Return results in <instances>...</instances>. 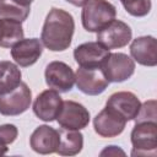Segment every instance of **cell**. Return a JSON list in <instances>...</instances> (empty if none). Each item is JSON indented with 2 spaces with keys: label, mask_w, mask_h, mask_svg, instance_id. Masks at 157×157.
I'll use <instances>...</instances> for the list:
<instances>
[{
  "label": "cell",
  "mask_w": 157,
  "mask_h": 157,
  "mask_svg": "<svg viewBox=\"0 0 157 157\" xmlns=\"http://www.w3.org/2000/svg\"><path fill=\"white\" fill-rule=\"evenodd\" d=\"M63 105V99L58 91L45 90L40 92L33 103L34 114L43 121H53L56 119Z\"/></svg>",
  "instance_id": "cell-12"
},
{
  "label": "cell",
  "mask_w": 157,
  "mask_h": 157,
  "mask_svg": "<svg viewBox=\"0 0 157 157\" xmlns=\"http://www.w3.org/2000/svg\"><path fill=\"white\" fill-rule=\"evenodd\" d=\"M32 102V92L27 83L20 85L12 91L0 94V114L6 117H15L25 113Z\"/></svg>",
  "instance_id": "cell-4"
},
{
  "label": "cell",
  "mask_w": 157,
  "mask_h": 157,
  "mask_svg": "<svg viewBox=\"0 0 157 157\" xmlns=\"http://www.w3.org/2000/svg\"><path fill=\"white\" fill-rule=\"evenodd\" d=\"M131 28L119 20H113L104 28L97 32V42L107 49L123 48L131 40Z\"/></svg>",
  "instance_id": "cell-7"
},
{
  "label": "cell",
  "mask_w": 157,
  "mask_h": 157,
  "mask_svg": "<svg viewBox=\"0 0 157 157\" xmlns=\"http://www.w3.org/2000/svg\"><path fill=\"white\" fill-rule=\"evenodd\" d=\"M31 7L21 6L13 0H0V17L23 22L29 15Z\"/></svg>",
  "instance_id": "cell-20"
},
{
  "label": "cell",
  "mask_w": 157,
  "mask_h": 157,
  "mask_svg": "<svg viewBox=\"0 0 157 157\" xmlns=\"http://www.w3.org/2000/svg\"><path fill=\"white\" fill-rule=\"evenodd\" d=\"M105 107L115 110L126 121H129V120H134V118L136 117L141 107V102L137 98V96L134 94L132 92L120 91L110 94V97L105 103Z\"/></svg>",
  "instance_id": "cell-15"
},
{
  "label": "cell",
  "mask_w": 157,
  "mask_h": 157,
  "mask_svg": "<svg viewBox=\"0 0 157 157\" xmlns=\"http://www.w3.org/2000/svg\"><path fill=\"white\" fill-rule=\"evenodd\" d=\"M126 120L115 110L105 107L93 119L94 131L101 137H115L125 129Z\"/></svg>",
  "instance_id": "cell-10"
},
{
  "label": "cell",
  "mask_w": 157,
  "mask_h": 157,
  "mask_svg": "<svg viewBox=\"0 0 157 157\" xmlns=\"http://www.w3.org/2000/svg\"><path fill=\"white\" fill-rule=\"evenodd\" d=\"M128 13L135 17H144L151 10V0H120Z\"/></svg>",
  "instance_id": "cell-21"
},
{
  "label": "cell",
  "mask_w": 157,
  "mask_h": 157,
  "mask_svg": "<svg viewBox=\"0 0 157 157\" xmlns=\"http://www.w3.org/2000/svg\"><path fill=\"white\" fill-rule=\"evenodd\" d=\"M131 156H155L157 150V123H136L131 131Z\"/></svg>",
  "instance_id": "cell-3"
},
{
  "label": "cell",
  "mask_w": 157,
  "mask_h": 157,
  "mask_svg": "<svg viewBox=\"0 0 157 157\" xmlns=\"http://www.w3.org/2000/svg\"><path fill=\"white\" fill-rule=\"evenodd\" d=\"M65 1L72 4L74 6H83L88 0H65Z\"/></svg>",
  "instance_id": "cell-25"
},
{
  "label": "cell",
  "mask_w": 157,
  "mask_h": 157,
  "mask_svg": "<svg viewBox=\"0 0 157 157\" xmlns=\"http://www.w3.org/2000/svg\"><path fill=\"white\" fill-rule=\"evenodd\" d=\"M109 49L98 42L82 43L74 50V58L80 67H101L105 58L109 55Z\"/></svg>",
  "instance_id": "cell-11"
},
{
  "label": "cell",
  "mask_w": 157,
  "mask_h": 157,
  "mask_svg": "<svg viewBox=\"0 0 157 157\" xmlns=\"http://www.w3.org/2000/svg\"><path fill=\"white\" fill-rule=\"evenodd\" d=\"M6 152H7V145L0 140V156L5 155Z\"/></svg>",
  "instance_id": "cell-27"
},
{
  "label": "cell",
  "mask_w": 157,
  "mask_h": 157,
  "mask_svg": "<svg viewBox=\"0 0 157 157\" xmlns=\"http://www.w3.org/2000/svg\"><path fill=\"white\" fill-rule=\"evenodd\" d=\"M101 69L109 82H123L132 76L135 61L124 53H112L105 58Z\"/></svg>",
  "instance_id": "cell-5"
},
{
  "label": "cell",
  "mask_w": 157,
  "mask_h": 157,
  "mask_svg": "<svg viewBox=\"0 0 157 157\" xmlns=\"http://www.w3.org/2000/svg\"><path fill=\"white\" fill-rule=\"evenodd\" d=\"M117 9L107 0H88L82 9V26L88 32H98L115 20Z\"/></svg>",
  "instance_id": "cell-2"
},
{
  "label": "cell",
  "mask_w": 157,
  "mask_h": 157,
  "mask_svg": "<svg viewBox=\"0 0 157 157\" xmlns=\"http://www.w3.org/2000/svg\"><path fill=\"white\" fill-rule=\"evenodd\" d=\"M60 144L56 153L60 156H75L81 152L83 147V135L78 130L60 129Z\"/></svg>",
  "instance_id": "cell-17"
},
{
  "label": "cell",
  "mask_w": 157,
  "mask_h": 157,
  "mask_svg": "<svg viewBox=\"0 0 157 157\" xmlns=\"http://www.w3.org/2000/svg\"><path fill=\"white\" fill-rule=\"evenodd\" d=\"M132 60L144 66H156L157 64V40L152 36L139 37L130 44Z\"/></svg>",
  "instance_id": "cell-16"
},
{
  "label": "cell",
  "mask_w": 157,
  "mask_h": 157,
  "mask_svg": "<svg viewBox=\"0 0 157 157\" xmlns=\"http://www.w3.org/2000/svg\"><path fill=\"white\" fill-rule=\"evenodd\" d=\"M77 88L88 96H97L105 91L109 81L105 78L101 67H80L75 74Z\"/></svg>",
  "instance_id": "cell-9"
},
{
  "label": "cell",
  "mask_w": 157,
  "mask_h": 157,
  "mask_svg": "<svg viewBox=\"0 0 157 157\" xmlns=\"http://www.w3.org/2000/svg\"><path fill=\"white\" fill-rule=\"evenodd\" d=\"M75 22L71 13L63 9L53 7L45 17L40 40L52 52H63L71 44Z\"/></svg>",
  "instance_id": "cell-1"
},
{
  "label": "cell",
  "mask_w": 157,
  "mask_h": 157,
  "mask_svg": "<svg viewBox=\"0 0 157 157\" xmlns=\"http://www.w3.org/2000/svg\"><path fill=\"white\" fill-rule=\"evenodd\" d=\"M118 153L124 155V151H121V150L118 148L117 146H107V148L101 152V156H104V155L110 156V155H118Z\"/></svg>",
  "instance_id": "cell-24"
},
{
  "label": "cell",
  "mask_w": 157,
  "mask_h": 157,
  "mask_svg": "<svg viewBox=\"0 0 157 157\" xmlns=\"http://www.w3.org/2000/svg\"><path fill=\"white\" fill-rule=\"evenodd\" d=\"M60 144L59 130L49 125H39L29 137L32 150L40 155L55 153Z\"/></svg>",
  "instance_id": "cell-13"
},
{
  "label": "cell",
  "mask_w": 157,
  "mask_h": 157,
  "mask_svg": "<svg viewBox=\"0 0 157 157\" xmlns=\"http://www.w3.org/2000/svg\"><path fill=\"white\" fill-rule=\"evenodd\" d=\"M56 120L63 129L81 130L90 123V112L78 102L63 101V105Z\"/></svg>",
  "instance_id": "cell-6"
},
{
  "label": "cell",
  "mask_w": 157,
  "mask_h": 157,
  "mask_svg": "<svg viewBox=\"0 0 157 157\" xmlns=\"http://www.w3.org/2000/svg\"><path fill=\"white\" fill-rule=\"evenodd\" d=\"M45 82L49 88L58 92H69L75 85V72L63 61H52L45 67Z\"/></svg>",
  "instance_id": "cell-8"
},
{
  "label": "cell",
  "mask_w": 157,
  "mask_h": 157,
  "mask_svg": "<svg viewBox=\"0 0 157 157\" xmlns=\"http://www.w3.org/2000/svg\"><path fill=\"white\" fill-rule=\"evenodd\" d=\"M43 45L38 38H22L11 47V56L22 67L33 65L42 55Z\"/></svg>",
  "instance_id": "cell-14"
},
{
  "label": "cell",
  "mask_w": 157,
  "mask_h": 157,
  "mask_svg": "<svg viewBox=\"0 0 157 157\" xmlns=\"http://www.w3.org/2000/svg\"><path fill=\"white\" fill-rule=\"evenodd\" d=\"M21 70L16 64L7 60H0V94L16 88L21 82Z\"/></svg>",
  "instance_id": "cell-19"
},
{
  "label": "cell",
  "mask_w": 157,
  "mask_h": 157,
  "mask_svg": "<svg viewBox=\"0 0 157 157\" xmlns=\"http://www.w3.org/2000/svg\"><path fill=\"white\" fill-rule=\"evenodd\" d=\"M135 123L142 121H155L157 123V114H156V101L151 99L141 104L136 117L134 118Z\"/></svg>",
  "instance_id": "cell-22"
},
{
  "label": "cell",
  "mask_w": 157,
  "mask_h": 157,
  "mask_svg": "<svg viewBox=\"0 0 157 157\" xmlns=\"http://www.w3.org/2000/svg\"><path fill=\"white\" fill-rule=\"evenodd\" d=\"M15 2H17L18 5H21V6H26V7H31V2L33 1V0H13Z\"/></svg>",
  "instance_id": "cell-26"
},
{
  "label": "cell",
  "mask_w": 157,
  "mask_h": 157,
  "mask_svg": "<svg viewBox=\"0 0 157 157\" xmlns=\"http://www.w3.org/2000/svg\"><path fill=\"white\" fill-rule=\"evenodd\" d=\"M23 38V28L20 21L0 17V47L11 48Z\"/></svg>",
  "instance_id": "cell-18"
},
{
  "label": "cell",
  "mask_w": 157,
  "mask_h": 157,
  "mask_svg": "<svg viewBox=\"0 0 157 157\" xmlns=\"http://www.w3.org/2000/svg\"><path fill=\"white\" fill-rule=\"evenodd\" d=\"M18 135V130L13 124L0 125V140L6 145L12 144Z\"/></svg>",
  "instance_id": "cell-23"
}]
</instances>
